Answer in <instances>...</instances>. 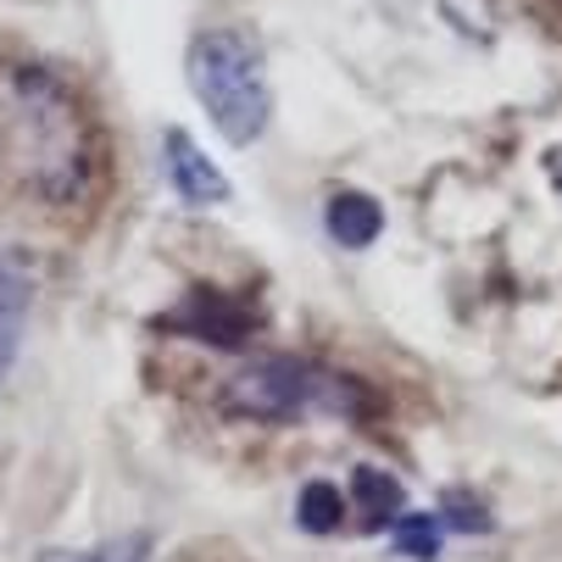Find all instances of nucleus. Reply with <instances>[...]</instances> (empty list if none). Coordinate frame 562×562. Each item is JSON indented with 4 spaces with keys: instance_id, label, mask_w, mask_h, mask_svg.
Here are the masks:
<instances>
[{
    "instance_id": "9d476101",
    "label": "nucleus",
    "mask_w": 562,
    "mask_h": 562,
    "mask_svg": "<svg viewBox=\"0 0 562 562\" xmlns=\"http://www.w3.org/2000/svg\"><path fill=\"white\" fill-rule=\"evenodd\" d=\"M440 540H446V529H440L435 513L401 507V513L390 518V546H395L401 557H413V562H435V557H440Z\"/></svg>"
},
{
    "instance_id": "1a4fd4ad",
    "label": "nucleus",
    "mask_w": 562,
    "mask_h": 562,
    "mask_svg": "<svg viewBox=\"0 0 562 562\" xmlns=\"http://www.w3.org/2000/svg\"><path fill=\"white\" fill-rule=\"evenodd\" d=\"M346 518H351V502L340 496V485H329V479H306L301 496H295V524L306 535H340Z\"/></svg>"
},
{
    "instance_id": "423d86ee",
    "label": "nucleus",
    "mask_w": 562,
    "mask_h": 562,
    "mask_svg": "<svg viewBox=\"0 0 562 562\" xmlns=\"http://www.w3.org/2000/svg\"><path fill=\"white\" fill-rule=\"evenodd\" d=\"M29 295H34V268L23 262V251H0V379H7V368L18 357Z\"/></svg>"
},
{
    "instance_id": "9b49d317",
    "label": "nucleus",
    "mask_w": 562,
    "mask_h": 562,
    "mask_svg": "<svg viewBox=\"0 0 562 562\" xmlns=\"http://www.w3.org/2000/svg\"><path fill=\"white\" fill-rule=\"evenodd\" d=\"M435 518H440V529H457V535H496V513L468 491H446Z\"/></svg>"
},
{
    "instance_id": "f257e3e1",
    "label": "nucleus",
    "mask_w": 562,
    "mask_h": 562,
    "mask_svg": "<svg viewBox=\"0 0 562 562\" xmlns=\"http://www.w3.org/2000/svg\"><path fill=\"white\" fill-rule=\"evenodd\" d=\"M0 168L45 206H72L90 190V117L78 95L40 61L0 67Z\"/></svg>"
},
{
    "instance_id": "6e6552de",
    "label": "nucleus",
    "mask_w": 562,
    "mask_h": 562,
    "mask_svg": "<svg viewBox=\"0 0 562 562\" xmlns=\"http://www.w3.org/2000/svg\"><path fill=\"white\" fill-rule=\"evenodd\" d=\"M351 502H357L362 529H390V518L407 507V491H401V479L384 473V468H357L351 473Z\"/></svg>"
},
{
    "instance_id": "7ed1b4c3",
    "label": "nucleus",
    "mask_w": 562,
    "mask_h": 562,
    "mask_svg": "<svg viewBox=\"0 0 562 562\" xmlns=\"http://www.w3.org/2000/svg\"><path fill=\"white\" fill-rule=\"evenodd\" d=\"M190 95L206 106L212 128L228 145H257L273 123V85H268V56L246 29H206L190 40L184 56Z\"/></svg>"
},
{
    "instance_id": "0eeeda50",
    "label": "nucleus",
    "mask_w": 562,
    "mask_h": 562,
    "mask_svg": "<svg viewBox=\"0 0 562 562\" xmlns=\"http://www.w3.org/2000/svg\"><path fill=\"white\" fill-rule=\"evenodd\" d=\"M324 223H329V234L340 239L346 251H368L373 239L384 234V206L373 195H362V190H335L329 206H324Z\"/></svg>"
},
{
    "instance_id": "ddd939ff",
    "label": "nucleus",
    "mask_w": 562,
    "mask_h": 562,
    "mask_svg": "<svg viewBox=\"0 0 562 562\" xmlns=\"http://www.w3.org/2000/svg\"><path fill=\"white\" fill-rule=\"evenodd\" d=\"M40 562H95V557L90 551H45Z\"/></svg>"
},
{
    "instance_id": "39448f33",
    "label": "nucleus",
    "mask_w": 562,
    "mask_h": 562,
    "mask_svg": "<svg viewBox=\"0 0 562 562\" xmlns=\"http://www.w3.org/2000/svg\"><path fill=\"white\" fill-rule=\"evenodd\" d=\"M162 168H168V184L184 206H223L234 190L223 179V168L212 162V156L184 134V128H168L162 134Z\"/></svg>"
},
{
    "instance_id": "20e7f679",
    "label": "nucleus",
    "mask_w": 562,
    "mask_h": 562,
    "mask_svg": "<svg viewBox=\"0 0 562 562\" xmlns=\"http://www.w3.org/2000/svg\"><path fill=\"white\" fill-rule=\"evenodd\" d=\"M257 324H262V312H257L251 301L228 295V290H190L179 306H168V312H156V317H150V329H156V335H179V340L217 346V351L251 346Z\"/></svg>"
},
{
    "instance_id": "f03ea898",
    "label": "nucleus",
    "mask_w": 562,
    "mask_h": 562,
    "mask_svg": "<svg viewBox=\"0 0 562 562\" xmlns=\"http://www.w3.org/2000/svg\"><path fill=\"white\" fill-rule=\"evenodd\" d=\"M217 407L228 418H251V424H301V418H346V424H368L379 413V395L351 379L335 373L324 362L306 357H257L251 368H239Z\"/></svg>"
},
{
    "instance_id": "f8f14e48",
    "label": "nucleus",
    "mask_w": 562,
    "mask_h": 562,
    "mask_svg": "<svg viewBox=\"0 0 562 562\" xmlns=\"http://www.w3.org/2000/svg\"><path fill=\"white\" fill-rule=\"evenodd\" d=\"M95 562H150V535H117V540H106L101 551H95Z\"/></svg>"
}]
</instances>
